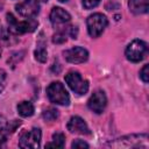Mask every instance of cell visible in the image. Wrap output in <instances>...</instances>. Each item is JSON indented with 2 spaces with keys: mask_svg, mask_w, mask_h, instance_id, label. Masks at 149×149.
I'll return each instance as SVG.
<instances>
[{
  "mask_svg": "<svg viewBox=\"0 0 149 149\" xmlns=\"http://www.w3.org/2000/svg\"><path fill=\"white\" fill-rule=\"evenodd\" d=\"M6 19H7V23H8V30L10 33H13V34H16V35L31 33L38 26V22L35 19H30L29 17L27 20L19 21L12 13H8L6 15Z\"/></svg>",
  "mask_w": 149,
  "mask_h": 149,
  "instance_id": "obj_2",
  "label": "cell"
},
{
  "mask_svg": "<svg viewBox=\"0 0 149 149\" xmlns=\"http://www.w3.org/2000/svg\"><path fill=\"white\" fill-rule=\"evenodd\" d=\"M119 19H120V15H115V20H116V21H118V20H119Z\"/></svg>",
  "mask_w": 149,
  "mask_h": 149,
  "instance_id": "obj_26",
  "label": "cell"
},
{
  "mask_svg": "<svg viewBox=\"0 0 149 149\" xmlns=\"http://www.w3.org/2000/svg\"><path fill=\"white\" fill-rule=\"evenodd\" d=\"M72 148H88V144L83 140H74L71 144Z\"/></svg>",
  "mask_w": 149,
  "mask_h": 149,
  "instance_id": "obj_23",
  "label": "cell"
},
{
  "mask_svg": "<svg viewBox=\"0 0 149 149\" xmlns=\"http://www.w3.org/2000/svg\"><path fill=\"white\" fill-rule=\"evenodd\" d=\"M66 127L71 133L81 134V135H88L90 134V129H88L86 122L80 116H72L69 120Z\"/></svg>",
  "mask_w": 149,
  "mask_h": 149,
  "instance_id": "obj_11",
  "label": "cell"
},
{
  "mask_svg": "<svg viewBox=\"0 0 149 149\" xmlns=\"http://www.w3.org/2000/svg\"><path fill=\"white\" fill-rule=\"evenodd\" d=\"M65 144V136L63 133H55L52 135V141L47 143L45 147L48 148H63Z\"/></svg>",
  "mask_w": 149,
  "mask_h": 149,
  "instance_id": "obj_15",
  "label": "cell"
},
{
  "mask_svg": "<svg viewBox=\"0 0 149 149\" xmlns=\"http://www.w3.org/2000/svg\"><path fill=\"white\" fill-rule=\"evenodd\" d=\"M68 34L71 36V38L76 40V38H77V34H78V29H77V27H74V26L69 27V29H68Z\"/></svg>",
  "mask_w": 149,
  "mask_h": 149,
  "instance_id": "obj_24",
  "label": "cell"
},
{
  "mask_svg": "<svg viewBox=\"0 0 149 149\" xmlns=\"http://www.w3.org/2000/svg\"><path fill=\"white\" fill-rule=\"evenodd\" d=\"M63 55H64L65 59L69 63H72V64L84 63L88 58V52L83 47H73L69 50H65L63 52Z\"/></svg>",
  "mask_w": 149,
  "mask_h": 149,
  "instance_id": "obj_10",
  "label": "cell"
},
{
  "mask_svg": "<svg viewBox=\"0 0 149 149\" xmlns=\"http://www.w3.org/2000/svg\"><path fill=\"white\" fill-rule=\"evenodd\" d=\"M86 24H87V30H88L90 36L98 37V36H100L102 34V31L107 27L108 20L104 14L94 13V14H92V15H90L87 17Z\"/></svg>",
  "mask_w": 149,
  "mask_h": 149,
  "instance_id": "obj_4",
  "label": "cell"
},
{
  "mask_svg": "<svg viewBox=\"0 0 149 149\" xmlns=\"http://www.w3.org/2000/svg\"><path fill=\"white\" fill-rule=\"evenodd\" d=\"M17 112L22 118H28L34 114V105L30 101H21L17 105Z\"/></svg>",
  "mask_w": 149,
  "mask_h": 149,
  "instance_id": "obj_14",
  "label": "cell"
},
{
  "mask_svg": "<svg viewBox=\"0 0 149 149\" xmlns=\"http://www.w3.org/2000/svg\"><path fill=\"white\" fill-rule=\"evenodd\" d=\"M71 20V15L61 7H54L50 12V21L52 24H62L66 23Z\"/></svg>",
  "mask_w": 149,
  "mask_h": 149,
  "instance_id": "obj_12",
  "label": "cell"
},
{
  "mask_svg": "<svg viewBox=\"0 0 149 149\" xmlns=\"http://www.w3.org/2000/svg\"><path fill=\"white\" fill-rule=\"evenodd\" d=\"M8 134V122L3 116H0V147H5V142Z\"/></svg>",
  "mask_w": 149,
  "mask_h": 149,
  "instance_id": "obj_16",
  "label": "cell"
},
{
  "mask_svg": "<svg viewBox=\"0 0 149 149\" xmlns=\"http://www.w3.org/2000/svg\"><path fill=\"white\" fill-rule=\"evenodd\" d=\"M58 1H61V2H66V1H69V0H58Z\"/></svg>",
  "mask_w": 149,
  "mask_h": 149,
  "instance_id": "obj_27",
  "label": "cell"
},
{
  "mask_svg": "<svg viewBox=\"0 0 149 149\" xmlns=\"http://www.w3.org/2000/svg\"><path fill=\"white\" fill-rule=\"evenodd\" d=\"M100 0H83V6L86 8V9H91V8H94L99 5Z\"/></svg>",
  "mask_w": 149,
  "mask_h": 149,
  "instance_id": "obj_21",
  "label": "cell"
},
{
  "mask_svg": "<svg viewBox=\"0 0 149 149\" xmlns=\"http://www.w3.org/2000/svg\"><path fill=\"white\" fill-rule=\"evenodd\" d=\"M65 41H66V34H65V31H58V33H56L52 36V42L56 43V44L64 43Z\"/></svg>",
  "mask_w": 149,
  "mask_h": 149,
  "instance_id": "obj_19",
  "label": "cell"
},
{
  "mask_svg": "<svg viewBox=\"0 0 149 149\" xmlns=\"http://www.w3.org/2000/svg\"><path fill=\"white\" fill-rule=\"evenodd\" d=\"M0 57H1V50H0Z\"/></svg>",
  "mask_w": 149,
  "mask_h": 149,
  "instance_id": "obj_29",
  "label": "cell"
},
{
  "mask_svg": "<svg viewBox=\"0 0 149 149\" xmlns=\"http://www.w3.org/2000/svg\"><path fill=\"white\" fill-rule=\"evenodd\" d=\"M17 13L24 17H34L40 12L38 0H23L15 6Z\"/></svg>",
  "mask_w": 149,
  "mask_h": 149,
  "instance_id": "obj_9",
  "label": "cell"
},
{
  "mask_svg": "<svg viewBox=\"0 0 149 149\" xmlns=\"http://www.w3.org/2000/svg\"><path fill=\"white\" fill-rule=\"evenodd\" d=\"M107 105V98L104 91L101 90H97L93 92V94L90 97L88 101H87V106L91 111H93L97 114H100L104 112L105 107Z\"/></svg>",
  "mask_w": 149,
  "mask_h": 149,
  "instance_id": "obj_8",
  "label": "cell"
},
{
  "mask_svg": "<svg viewBox=\"0 0 149 149\" xmlns=\"http://www.w3.org/2000/svg\"><path fill=\"white\" fill-rule=\"evenodd\" d=\"M47 95L49 100L56 105L68 106L70 104V97L64 85L59 81H54L47 87Z\"/></svg>",
  "mask_w": 149,
  "mask_h": 149,
  "instance_id": "obj_3",
  "label": "cell"
},
{
  "mask_svg": "<svg viewBox=\"0 0 149 149\" xmlns=\"http://www.w3.org/2000/svg\"><path fill=\"white\" fill-rule=\"evenodd\" d=\"M148 54V45L141 40H134L126 48V57L128 61L137 63L142 61Z\"/></svg>",
  "mask_w": 149,
  "mask_h": 149,
  "instance_id": "obj_5",
  "label": "cell"
},
{
  "mask_svg": "<svg viewBox=\"0 0 149 149\" xmlns=\"http://www.w3.org/2000/svg\"><path fill=\"white\" fill-rule=\"evenodd\" d=\"M41 129L40 128H31L21 134L19 139V147L20 148H38L41 142Z\"/></svg>",
  "mask_w": 149,
  "mask_h": 149,
  "instance_id": "obj_7",
  "label": "cell"
},
{
  "mask_svg": "<svg viewBox=\"0 0 149 149\" xmlns=\"http://www.w3.org/2000/svg\"><path fill=\"white\" fill-rule=\"evenodd\" d=\"M140 77H141V79L144 83H148L149 81V65L148 64H146L142 68V70L140 71Z\"/></svg>",
  "mask_w": 149,
  "mask_h": 149,
  "instance_id": "obj_20",
  "label": "cell"
},
{
  "mask_svg": "<svg viewBox=\"0 0 149 149\" xmlns=\"http://www.w3.org/2000/svg\"><path fill=\"white\" fill-rule=\"evenodd\" d=\"M58 115H59L58 111L56 108H54V107H49V108L44 109V112L42 114V116H43V119L45 121H54V120H56L58 118Z\"/></svg>",
  "mask_w": 149,
  "mask_h": 149,
  "instance_id": "obj_17",
  "label": "cell"
},
{
  "mask_svg": "<svg viewBox=\"0 0 149 149\" xmlns=\"http://www.w3.org/2000/svg\"><path fill=\"white\" fill-rule=\"evenodd\" d=\"M6 79H7V73H6V71H3L2 69H0V92H2V90L5 88Z\"/></svg>",
  "mask_w": 149,
  "mask_h": 149,
  "instance_id": "obj_22",
  "label": "cell"
},
{
  "mask_svg": "<svg viewBox=\"0 0 149 149\" xmlns=\"http://www.w3.org/2000/svg\"><path fill=\"white\" fill-rule=\"evenodd\" d=\"M61 70H62L61 64H59L58 62H55V63L52 64V66H51V71H52V72H55V73H59V72H61Z\"/></svg>",
  "mask_w": 149,
  "mask_h": 149,
  "instance_id": "obj_25",
  "label": "cell"
},
{
  "mask_svg": "<svg viewBox=\"0 0 149 149\" xmlns=\"http://www.w3.org/2000/svg\"><path fill=\"white\" fill-rule=\"evenodd\" d=\"M112 148H144L147 149L149 147L148 135L147 134H132L127 136H122L120 139H116L114 142H111L107 144Z\"/></svg>",
  "mask_w": 149,
  "mask_h": 149,
  "instance_id": "obj_1",
  "label": "cell"
},
{
  "mask_svg": "<svg viewBox=\"0 0 149 149\" xmlns=\"http://www.w3.org/2000/svg\"><path fill=\"white\" fill-rule=\"evenodd\" d=\"M34 55H35V58H36L38 62H41V63L47 62L48 52H47V49L44 48V45H38V47H37V49L35 50Z\"/></svg>",
  "mask_w": 149,
  "mask_h": 149,
  "instance_id": "obj_18",
  "label": "cell"
},
{
  "mask_svg": "<svg viewBox=\"0 0 149 149\" xmlns=\"http://www.w3.org/2000/svg\"><path fill=\"white\" fill-rule=\"evenodd\" d=\"M128 5L134 14H144L149 9V0H129Z\"/></svg>",
  "mask_w": 149,
  "mask_h": 149,
  "instance_id": "obj_13",
  "label": "cell"
},
{
  "mask_svg": "<svg viewBox=\"0 0 149 149\" xmlns=\"http://www.w3.org/2000/svg\"><path fill=\"white\" fill-rule=\"evenodd\" d=\"M41 1H43V2H45V1H48V0H41Z\"/></svg>",
  "mask_w": 149,
  "mask_h": 149,
  "instance_id": "obj_28",
  "label": "cell"
},
{
  "mask_svg": "<svg viewBox=\"0 0 149 149\" xmlns=\"http://www.w3.org/2000/svg\"><path fill=\"white\" fill-rule=\"evenodd\" d=\"M65 81L69 87L77 94L81 95L88 91V81L83 79L80 73L77 71H70L65 74Z\"/></svg>",
  "mask_w": 149,
  "mask_h": 149,
  "instance_id": "obj_6",
  "label": "cell"
}]
</instances>
